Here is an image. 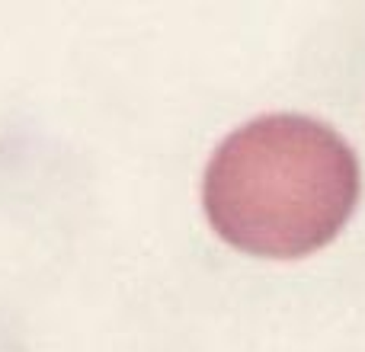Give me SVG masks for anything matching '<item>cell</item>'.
Masks as SVG:
<instances>
[{
    "instance_id": "obj_1",
    "label": "cell",
    "mask_w": 365,
    "mask_h": 352,
    "mask_svg": "<svg viewBox=\"0 0 365 352\" xmlns=\"http://www.w3.org/2000/svg\"><path fill=\"white\" fill-rule=\"evenodd\" d=\"M359 160L330 125L272 113L234 128L202 176L212 231L234 250L298 259L340 237L359 205Z\"/></svg>"
}]
</instances>
